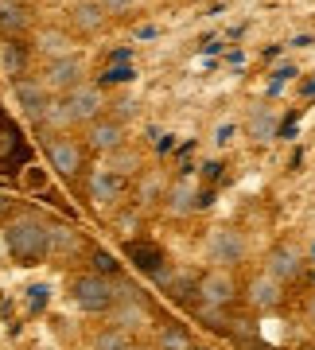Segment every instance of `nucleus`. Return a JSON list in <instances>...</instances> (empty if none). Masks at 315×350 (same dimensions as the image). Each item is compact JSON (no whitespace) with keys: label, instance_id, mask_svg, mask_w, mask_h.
Here are the masks:
<instances>
[{"label":"nucleus","instance_id":"obj_1","mask_svg":"<svg viewBox=\"0 0 315 350\" xmlns=\"http://www.w3.org/2000/svg\"><path fill=\"white\" fill-rule=\"evenodd\" d=\"M4 250L16 265H43L51 261V222L39 214H12L4 222Z\"/></svg>","mask_w":315,"mask_h":350},{"label":"nucleus","instance_id":"obj_2","mask_svg":"<svg viewBox=\"0 0 315 350\" xmlns=\"http://www.w3.org/2000/svg\"><path fill=\"white\" fill-rule=\"evenodd\" d=\"M101 113H109L105 90L98 82H82L70 94L55 98V105L47 113V129H86L90 121H98Z\"/></svg>","mask_w":315,"mask_h":350},{"label":"nucleus","instance_id":"obj_3","mask_svg":"<svg viewBox=\"0 0 315 350\" xmlns=\"http://www.w3.org/2000/svg\"><path fill=\"white\" fill-rule=\"evenodd\" d=\"M43 148H47V163L55 175H63L70 183L74 179H86L94 152H90L82 129H51L47 137H43Z\"/></svg>","mask_w":315,"mask_h":350},{"label":"nucleus","instance_id":"obj_4","mask_svg":"<svg viewBox=\"0 0 315 350\" xmlns=\"http://www.w3.org/2000/svg\"><path fill=\"white\" fill-rule=\"evenodd\" d=\"M66 296L86 315H109L121 300L117 296V276H105L98 269H82V273L66 276Z\"/></svg>","mask_w":315,"mask_h":350},{"label":"nucleus","instance_id":"obj_5","mask_svg":"<svg viewBox=\"0 0 315 350\" xmlns=\"http://www.w3.org/2000/svg\"><path fill=\"white\" fill-rule=\"evenodd\" d=\"M195 300H199L202 312H230V308L241 300L238 273H234V269H222V265H210V269L195 280Z\"/></svg>","mask_w":315,"mask_h":350},{"label":"nucleus","instance_id":"obj_6","mask_svg":"<svg viewBox=\"0 0 315 350\" xmlns=\"http://www.w3.org/2000/svg\"><path fill=\"white\" fill-rule=\"evenodd\" d=\"M202 250H206V261L210 265H222V269H238L245 257H249V241L241 234L238 226H215L206 241H202Z\"/></svg>","mask_w":315,"mask_h":350},{"label":"nucleus","instance_id":"obj_7","mask_svg":"<svg viewBox=\"0 0 315 350\" xmlns=\"http://www.w3.org/2000/svg\"><path fill=\"white\" fill-rule=\"evenodd\" d=\"M284 292H288V284L277 280L269 269H261V273H253L249 280H245L241 304H245L249 312H257V315H269V312H277V308H284Z\"/></svg>","mask_w":315,"mask_h":350},{"label":"nucleus","instance_id":"obj_8","mask_svg":"<svg viewBox=\"0 0 315 350\" xmlns=\"http://www.w3.org/2000/svg\"><path fill=\"white\" fill-rule=\"evenodd\" d=\"M39 82H43L55 98H63V94H70L74 86L90 82V66H86L82 55H66V59H55V63L39 66Z\"/></svg>","mask_w":315,"mask_h":350},{"label":"nucleus","instance_id":"obj_9","mask_svg":"<svg viewBox=\"0 0 315 350\" xmlns=\"http://www.w3.org/2000/svg\"><path fill=\"white\" fill-rule=\"evenodd\" d=\"M82 137H86L90 152H94V156H105V160L128 144L125 121H121V117H113V113H101L98 121H90V125L82 129Z\"/></svg>","mask_w":315,"mask_h":350},{"label":"nucleus","instance_id":"obj_10","mask_svg":"<svg viewBox=\"0 0 315 350\" xmlns=\"http://www.w3.org/2000/svg\"><path fill=\"white\" fill-rule=\"evenodd\" d=\"M31 51H36L39 63H55V59H66V55H78V36L70 27L59 24H43L31 31Z\"/></svg>","mask_w":315,"mask_h":350},{"label":"nucleus","instance_id":"obj_11","mask_svg":"<svg viewBox=\"0 0 315 350\" xmlns=\"http://www.w3.org/2000/svg\"><path fill=\"white\" fill-rule=\"evenodd\" d=\"M12 94H16V101H20V109H24V117L31 125H39V129L47 125V113H51V105H55V94L39 82V75H27V78H20V82H12Z\"/></svg>","mask_w":315,"mask_h":350},{"label":"nucleus","instance_id":"obj_12","mask_svg":"<svg viewBox=\"0 0 315 350\" xmlns=\"http://www.w3.org/2000/svg\"><path fill=\"white\" fill-rule=\"evenodd\" d=\"M86 195L98 211H109L125 199V172L117 167H98V172H86Z\"/></svg>","mask_w":315,"mask_h":350},{"label":"nucleus","instance_id":"obj_13","mask_svg":"<svg viewBox=\"0 0 315 350\" xmlns=\"http://www.w3.org/2000/svg\"><path fill=\"white\" fill-rule=\"evenodd\" d=\"M265 269L277 276V280H284V284H296L303 276V269H307V257H303V250L296 241H277V245L265 253Z\"/></svg>","mask_w":315,"mask_h":350},{"label":"nucleus","instance_id":"obj_14","mask_svg":"<svg viewBox=\"0 0 315 350\" xmlns=\"http://www.w3.org/2000/svg\"><path fill=\"white\" fill-rule=\"evenodd\" d=\"M66 27L78 39H98L109 27V12L101 8V0H74L70 12H66Z\"/></svg>","mask_w":315,"mask_h":350},{"label":"nucleus","instance_id":"obj_15","mask_svg":"<svg viewBox=\"0 0 315 350\" xmlns=\"http://www.w3.org/2000/svg\"><path fill=\"white\" fill-rule=\"evenodd\" d=\"M36 63L39 59H36V51H31V39H4L0 43V75L8 78V82L27 78Z\"/></svg>","mask_w":315,"mask_h":350},{"label":"nucleus","instance_id":"obj_16","mask_svg":"<svg viewBox=\"0 0 315 350\" xmlns=\"http://www.w3.org/2000/svg\"><path fill=\"white\" fill-rule=\"evenodd\" d=\"M36 16H31V8L27 4H20V0H0V31H4V39H31V31H36Z\"/></svg>","mask_w":315,"mask_h":350},{"label":"nucleus","instance_id":"obj_17","mask_svg":"<svg viewBox=\"0 0 315 350\" xmlns=\"http://www.w3.org/2000/svg\"><path fill=\"white\" fill-rule=\"evenodd\" d=\"M277 125H280V113L273 105H253L249 117H245V133H249L253 144H269V140L277 137Z\"/></svg>","mask_w":315,"mask_h":350},{"label":"nucleus","instance_id":"obj_18","mask_svg":"<svg viewBox=\"0 0 315 350\" xmlns=\"http://www.w3.org/2000/svg\"><path fill=\"white\" fill-rule=\"evenodd\" d=\"M109 315H113L117 327H125L133 335H137L140 327L152 323V312H148V304H144V296H125V300H117V308Z\"/></svg>","mask_w":315,"mask_h":350},{"label":"nucleus","instance_id":"obj_19","mask_svg":"<svg viewBox=\"0 0 315 350\" xmlns=\"http://www.w3.org/2000/svg\"><path fill=\"white\" fill-rule=\"evenodd\" d=\"M195 338H191V331L183 323H176V319H167V323L156 327V335H152V350H187Z\"/></svg>","mask_w":315,"mask_h":350},{"label":"nucleus","instance_id":"obj_20","mask_svg":"<svg viewBox=\"0 0 315 350\" xmlns=\"http://www.w3.org/2000/svg\"><path fill=\"white\" fill-rule=\"evenodd\" d=\"M90 350H137V335L133 331H125V327H101L98 335L90 338Z\"/></svg>","mask_w":315,"mask_h":350},{"label":"nucleus","instance_id":"obj_21","mask_svg":"<svg viewBox=\"0 0 315 350\" xmlns=\"http://www.w3.org/2000/svg\"><path fill=\"white\" fill-rule=\"evenodd\" d=\"M78 250H86V241H82L78 230H70V226H51V257H70Z\"/></svg>","mask_w":315,"mask_h":350},{"label":"nucleus","instance_id":"obj_22","mask_svg":"<svg viewBox=\"0 0 315 350\" xmlns=\"http://www.w3.org/2000/svg\"><path fill=\"white\" fill-rule=\"evenodd\" d=\"M144 4V0H101V8L109 12V20H121V16H133Z\"/></svg>","mask_w":315,"mask_h":350},{"label":"nucleus","instance_id":"obj_23","mask_svg":"<svg viewBox=\"0 0 315 350\" xmlns=\"http://www.w3.org/2000/svg\"><path fill=\"white\" fill-rule=\"evenodd\" d=\"M90 261H94V269H98V273H105V276H117V269H113V257H109V253H101V250H90Z\"/></svg>","mask_w":315,"mask_h":350},{"label":"nucleus","instance_id":"obj_24","mask_svg":"<svg viewBox=\"0 0 315 350\" xmlns=\"http://www.w3.org/2000/svg\"><path fill=\"white\" fill-rule=\"evenodd\" d=\"M0 218H4V222H8V218H12V202L4 199V195H0Z\"/></svg>","mask_w":315,"mask_h":350},{"label":"nucleus","instance_id":"obj_25","mask_svg":"<svg viewBox=\"0 0 315 350\" xmlns=\"http://www.w3.org/2000/svg\"><path fill=\"white\" fill-rule=\"evenodd\" d=\"M187 350H218V347H210V342H191Z\"/></svg>","mask_w":315,"mask_h":350},{"label":"nucleus","instance_id":"obj_26","mask_svg":"<svg viewBox=\"0 0 315 350\" xmlns=\"http://www.w3.org/2000/svg\"><path fill=\"white\" fill-rule=\"evenodd\" d=\"M307 319L315 323V296H312V304H307Z\"/></svg>","mask_w":315,"mask_h":350},{"label":"nucleus","instance_id":"obj_27","mask_svg":"<svg viewBox=\"0 0 315 350\" xmlns=\"http://www.w3.org/2000/svg\"><path fill=\"white\" fill-rule=\"evenodd\" d=\"M20 4H31V0H20Z\"/></svg>","mask_w":315,"mask_h":350}]
</instances>
